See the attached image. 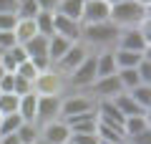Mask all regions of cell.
<instances>
[{
  "label": "cell",
  "mask_w": 151,
  "mask_h": 144,
  "mask_svg": "<svg viewBox=\"0 0 151 144\" xmlns=\"http://www.w3.org/2000/svg\"><path fill=\"white\" fill-rule=\"evenodd\" d=\"M0 119H3V114H0Z\"/></svg>",
  "instance_id": "bcb514c9"
},
{
  "label": "cell",
  "mask_w": 151,
  "mask_h": 144,
  "mask_svg": "<svg viewBox=\"0 0 151 144\" xmlns=\"http://www.w3.org/2000/svg\"><path fill=\"white\" fill-rule=\"evenodd\" d=\"M23 48H25V53H28V61H30L38 71H48L50 68V61H48V38L35 36V38H30Z\"/></svg>",
  "instance_id": "ba28073f"
},
{
  "label": "cell",
  "mask_w": 151,
  "mask_h": 144,
  "mask_svg": "<svg viewBox=\"0 0 151 144\" xmlns=\"http://www.w3.org/2000/svg\"><path fill=\"white\" fill-rule=\"evenodd\" d=\"M20 124H23L20 114H5V116L0 119V137L3 134H15L20 129Z\"/></svg>",
  "instance_id": "f1b7e54d"
},
{
  "label": "cell",
  "mask_w": 151,
  "mask_h": 144,
  "mask_svg": "<svg viewBox=\"0 0 151 144\" xmlns=\"http://www.w3.org/2000/svg\"><path fill=\"white\" fill-rule=\"evenodd\" d=\"M18 23L15 13H0V31H13Z\"/></svg>",
  "instance_id": "d590c367"
},
{
  "label": "cell",
  "mask_w": 151,
  "mask_h": 144,
  "mask_svg": "<svg viewBox=\"0 0 151 144\" xmlns=\"http://www.w3.org/2000/svg\"><path fill=\"white\" fill-rule=\"evenodd\" d=\"M0 144H20V139H18L15 134H3V137H0Z\"/></svg>",
  "instance_id": "b9f144b4"
},
{
  "label": "cell",
  "mask_w": 151,
  "mask_h": 144,
  "mask_svg": "<svg viewBox=\"0 0 151 144\" xmlns=\"http://www.w3.org/2000/svg\"><path fill=\"white\" fill-rule=\"evenodd\" d=\"M119 38V28L113 23H91V25H81V43L93 51H103V48H113Z\"/></svg>",
  "instance_id": "6da1fadb"
},
{
  "label": "cell",
  "mask_w": 151,
  "mask_h": 144,
  "mask_svg": "<svg viewBox=\"0 0 151 144\" xmlns=\"http://www.w3.org/2000/svg\"><path fill=\"white\" fill-rule=\"evenodd\" d=\"M70 144H98L96 134H70Z\"/></svg>",
  "instance_id": "e575fe53"
},
{
  "label": "cell",
  "mask_w": 151,
  "mask_h": 144,
  "mask_svg": "<svg viewBox=\"0 0 151 144\" xmlns=\"http://www.w3.org/2000/svg\"><path fill=\"white\" fill-rule=\"evenodd\" d=\"M60 99L63 96H38L35 109V124H48L53 119H60Z\"/></svg>",
  "instance_id": "30bf717a"
},
{
  "label": "cell",
  "mask_w": 151,
  "mask_h": 144,
  "mask_svg": "<svg viewBox=\"0 0 151 144\" xmlns=\"http://www.w3.org/2000/svg\"><path fill=\"white\" fill-rule=\"evenodd\" d=\"M111 101L116 104V109H119V111L124 114V116H139V114H149V111H144V109H141L139 104H136L134 99H131V96L126 94V91H121L119 96H113Z\"/></svg>",
  "instance_id": "ac0fdd59"
},
{
  "label": "cell",
  "mask_w": 151,
  "mask_h": 144,
  "mask_svg": "<svg viewBox=\"0 0 151 144\" xmlns=\"http://www.w3.org/2000/svg\"><path fill=\"white\" fill-rule=\"evenodd\" d=\"M86 94L91 96L93 101H101V99H113V96L121 94V84H119V79H116V73H113V76H106V79H96Z\"/></svg>",
  "instance_id": "8fae6325"
},
{
  "label": "cell",
  "mask_w": 151,
  "mask_h": 144,
  "mask_svg": "<svg viewBox=\"0 0 151 144\" xmlns=\"http://www.w3.org/2000/svg\"><path fill=\"white\" fill-rule=\"evenodd\" d=\"M13 84H15V73H3V79H0V94H13Z\"/></svg>",
  "instance_id": "74e56055"
},
{
  "label": "cell",
  "mask_w": 151,
  "mask_h": 144,
  "mask_svg": "<svg viewBox=\"0 0 151 144\" xmlns=\"http://www.w3.org/2000/svg\"><path fill=\"white\" fill-rule=\"evenodd\" d=\"M38 73H40V71H38L35 66L30 63V61H25V63H20V66L15 68V76H18V79H25V81H30V84L35 81Z\"/></svg>",
  "instance_id": "4dcf8cb0"
},
{
  "label": "cell",
  "mask_w": 151,
  "mask_h": 144,
  "mask_svg": "<svg viewBox=\"0 0 151 144\" xmlns=\"http://www.w3.org/2000/svg\"><path fill=\"white\" fill-rule=\"evenodd\" d=\"M96 137L103 139V142H111V144H124V142H126L124 129L108 127V124H98V127H96Z\"/></svg>",
  "instance_id": "cb8c5ba5"
},
{
  "label": "cell",
  "mask_w": 151,
  "mask_h": 144,
  "mask_svg": "<svg viewBox=\"0 0 151 144\" xmlns=\"http://www.w3.org/2000/svg\"><path fill=\"white\" fill-rule=\"evenodd\" d=\"M38 144H40V142H38Z\"/></svg>",
  "instance_id": "681fc988"
},
{
  "label": "cell",
  "mask_w": 151,
  "mask_h": 144,
  "mask_svg": "<svg viewBox=\"0 0 151 144\" xmlns=\"http://www.w3.org/2000/svg\"><path fill=\"white\" fill-rule=\"evenodd\" d=\"M30 91H33V84H30V81L18 79V76H15V84H13V94H15V96H25V94H30Z\"/></svg>",
  "instance_id": "836d02e7"
},
{
  "label": "cell",
  "mask_w": 151,
  "mask_h": 144,
  "mask_svg": "<svg viewBox=\"0 0 151 144\" xmlns=\"http://www.w3.org/2000/svg\"><path fill=\"white\" fill-rule=\"evenodd\" d=\"M3 53H8V56H10V58L15 61L18 66H20V63H25V61H28V53H25V48H23V46H18V43H15L13 48H8V51H3Z\"/></svg>",
  "instance_id": "d6a6232c"
},
{
  "label": "cell",
  "mask_w": 151,
  "mask_h": 144,
  "mask_svg": "<svg viewBox=\"0 0 151 144\" xmlns=\"http://www.w3.org/2000/svg\"><path fill=\"white\" fill-rule=\"evenodd\" d=\"M35 3L40 10H48V13H55V8H58V0H35Z\"/></svg>",
  "instance_id": "f35d334b"
},
{
  "label": "cell",
  "mask_w": 151,
  "mask_h": 144,
  "mask_svg": "<svg viewBox=\"0 0 151 144\" xmlns=\"http://www.w3.org/2000/svg\"><path fill=\"white\" fill-rule=\"evenodd\" d=\"M98 144H111V142H103V139H98Z\"/></svg>",
  "instance_id": "ee69618b"
},
{
  "label": "cell",
  "mask_w": 151,
  "mask_h": 144,
  "mask_svg": "<svg viewBox=\"0 0 151 144\" xmlns=\"http://www.w3.org/2000/svg\"><path fill=\"white\" fill-rule=\"evenodd\" d=\"M13 36H15V43H18V46H25L30 38H35V36H38V31H35V20H33V18L18 20V23H15V28H13Z\"/></svg>",
  "instance_id": "d6986e66"
},
{
  "label": "cell",
  "mask_w": 151,
  "mask_h": 144,
  "mask_svg": "<svg viewBox=\"0 0 151 144\" xmlns=\"http://www.w3.org/2000/svg\"><path fill=\"white\" fill-rule=\"evenodd\" d=\"M38 13H40V8H38L35 0H18V5H15V18H18V20L35 18Z\"/></svg>",
  "instance_id": "83f0119b"
},
{
  "label": "cell",
  "mask_w": 151,
  "mask_h": 144,
  "mask_svg": "<svg viewBox=\"0 0 151 144\" xmlns=\"http://www.w3.org/2000/svg\"><path fill=\"white\" fill-rule=\"evenodd\" d=\"M116 79H119V84H121V91H131V89H136V86L141 84L136 68H119L116 71Z\"/></svg>",
  "instance_id": "4316f807"
},
{
  "label": "cell",
  "mask_w": 151,
  "mask_h": 144,
  "mask_svg": "<svg viewBox=\"0 0 151 144\" xmlns=\"http://www.w3.org/2000/svg\"><path fill=\"white\" fill-rule=\"evenodd\" d=\"M83 3H86V0H58V8H55V13H58V15L70 18V20H76V23H81Z\"/></svg>",
  "instance_id": "7402d4cb"
},
{
  "label": "cell",
  "mask_w": 151,
  "mask_h": 144,
  "mask_svg": "<svg viewBox=\"0 0 151 144\" xmlns=\"http://www.w3.org/2000/svg\"><path fill=\"white\" fill-rule=\"evenodd\" d=\"M126 94H129L131 99L144 109V111H149V109H151V86H149V84H139L136 89L126 91Z\"/></svg>",
  "instance_id": "d4e9b609"
},
{
  "label": "cell",
  "mask_w": 151,
  "mask_h": 144,
  "mask_svg": "<svg viewBox=\"0 0 151 144\" xmlns=\"http://www.w3.org/2000/svg\"><path fill=\"white\" fill-rule=\"evenodd\" d=\"M124 144H129V142H124Z\"/></svg>",
  "instance_id": "7dc6e473"
},
{
  "label": "cell",
  "mask_w": 151,
  "mask_h": 144,
  "mask_svg": "<svg viewBox=\"0 0 151 144\" xmlns=\"http://www.w3.org/2000/svg\"><path fill=\"white\" fill-rule=\"evenodd\" d=\"M68 48H70V41H65V38H60V36H50L48 38V61H50V66L58 63L65 56Z\"/></svg>",
  "instance_id": "44dd1931"
},
{
  "label": "cell",
  "mask_w": 151,
  "mask_h": 144,
  "mask_svg": "<svg viewBox=\"0 0 151 144\" xmlns=\"http://www.w3.org/2000/svg\"><path fill=\"white\" fill-rule=\"evenodd\" d=\"M65 144H70V142H65Z\"/></svg>",
  "instance_id": "c3c4849f"
},
{
  "label": "cell",
  "mask_w": 151,
  "mask_h": 144,
  "mask_svg": "<svg viewBox=\"0 0 151 144\" xmlns=\"http://www.w3.org/2000/svg\"><path fill=\"white\" fill-rule=\"evenodd\" d=\"M96 116H98V124H108V127H119L124 129V114L116 109V104L111 99H101L96 101Z\"/></svg>",
  "instance_id": "4fadbf2b"
},
{
  "label": "cell",
  "mask_w": 151,
  "mask_h": 144,
  "mask_svg": "<svg viewBox=\"0 0 151 144\" xmlns=\"http://www.w3.org/2000/svg\"><path fill=\"white\" fill-rule=\"evenodd\" d=\"M15 137L20 139V144H38L40 142V127L35 121H23L20 129L15 132Z\"/></svg>",
  "instance_id": "603a6c76"
},
{
  "label": "cell",
  "mask_w": 151,
  "mask_h": 144,
  "mask_svg": "<svg viewBox=\"0 0 151 144\" xmlns=\"http://www.w3.org/2000/svg\"><path fill=\"white\" fill-rule=\"evenodd\" d=\"M65 79L58 73L55 68H48V71H40L33 81V91L38 96H63L65 94Z\"/></svg>",
  "instance_id": "3957f363"
},
{
  "label": "cell",
  "mask_w": 151,
  "mask_h": 144,
  "mask_svg": "<svg viewBox=\"0 0 151 144\" xmlns=\"http://www.w3.org/2000/svg\"><path fill=\"white\" fill-rule=\"evenodd\" d=\"M0 13H15V0H0Z\"/></svg>",
  "instance_id": "60d3db41"
},
{
  "label": "cell",
  "mask_w": 151,
  "mask_h": 144,
  "mask_svg": "<svg viewBox=\"0 0 151 144\" xmlns=\"http://www.w3.org/2000/svg\"><path fill=\"white\" fill-rule=\"evenodd\" d=\"M108 5H119V3H126V0H106Z\"/></svg>",
  "instance_id": "7bdbcfd3"
},
{
  "label": "cell",
  "mask_w": 151,
  "mask_h": 144,
  "mask_svg": "<svg viewBox=\"0 0 151 144\" xmlns=\"http://www.w3.org/2000/svg\"><path fill=\"white\" fill-rule=\"evenodd\" d=\"M15 46V36H13V31H0V53L3 51H8V48Z\"/></svg>",
  "instance_id": "8d00e7d4"
},
{
  "label": "cell",
  "mask_w": 151,
  "mask_h": 144,
  "mask_svg": "<svg viewBox=\"0 0 151 144\" xmlns=\"http://www.w3.org/2000/svg\"><path fill=\"white\" fill-rule=\"evenodd\" d=\"M3 73H5V71H3V68H0V79H3Z\"/></svg>",
  "instance_id": "f6af8a7d"
},
{
  "label": "cell",
  "mask_w": 151,
  "mask_h": 144,
  "mask_svg": "<svg viewBox=\"0 0 151 144\" xmlns=\"http://www.w3.org/2000/svg\"><path fill=\"white\" fill-rule=\"evenodd\" d=\"M151 38L141 33V28H124L119 31L116 46L113 48H124V51H136V53H149Z\"/></svg>",
  "instance_id": "52a82bcc"
},
{
  "label": "cell",
  "mask_w": 151,
  "mask_h": 144,
  "mask_svg": "<svg viewBox=\"0 0 151 144\" xmlns=\"http://www.w3.org/2000/svg\"><path fill=\"white\" fill-rule=\"evenodd\" d=\"M129 144H151V132H144V134H139V137H131V139H126Z\"/></svg>",
  "instance_id": "ab89813d"
},
{
  "label": "cell",
  "mask_w": 151,
  "mask_h": 144,
  "mask_svg": "<svg viewBox=\"0 0 151 144\" xmlns=\"http://www.w3.org/2000/svg\"><path fill=\"white\" fill-rule=\"evenodd\" d=\"M88 53H91V48H86L83 43H70V48L65 51V56H63V58H60L55 66H50V68H55L60 76H63V79H68V76L73 73V71L78 68L83 61H86Z\"/></svg>",
  "instance_id": "8992f818"
},
{
  "label": "cell",
  "mask_w": 151,
  "mask_h": 144,
  "mask_svg": "<svg viewBox=\"0 0 151 144\" xmlns=\"http://www.w3.org/2000/svg\"><path fill=\"white\" fill-rule=\"evenodd\" d=\"M35 109H38V94L35 91L20 96V101H18V114H20L23 121H35Z\"/></svg>",
  "instance_id": "ffe728a7"
},
{
  "label": "cell",
  "mask_w": 151,
  "mask_h": 144,
  "mask_svg": "<svg viewBox=\"0 0 151 144\" xmlns=\"http://www.w3.org/2000/svg\"><path fill=\"white\" fill-rule=\"evenodd\" d=\"M53 36H60L70 43H81V23L53 13Z\"/></svg>",
  "instance_id": "5bb4252c"
},
{
  "label": "cell",
  "mask_w": 151,
  "mask_h": 144,
  "mask_svg": "<svg viewBox=\"0 0 151 144\" xmlns=\"http://www.w3.org/2000/svg\"><path fill=\"white\" fill-rule=\"evenodd\" d=\"M136 73H139L141 84H149L151 86V56H144V61L136 66Z\"/></svg>",
  "instance_id": "1f68e13d"
},
{
  "label": "cell",
  "mask_w": 151,
  "mask_h": 144,
  "mask_svg": "<svg viewBox=\"0 0 151 144\" xmlns=\"http://www.w3.org/2000/svg\"><path fill=\"white\" fill-rule=\"evenodd\" d=\"M35 31H38V36H43V38H50L53 36V13H48V10H40L35 18Z\"/></svg>",
  "instance_id": "484cf974"
},
{
  "label": "cell",
  "mask_w": 151,
  "mask_h": 144,
  "mask_svg": "<svg viewBox=\"0 0 151 144\" xmlns=\"http://www.w3.org/2000/svg\"><path fill=\"white\" fill-rule=\"evenodd\" d=\"M93 109H96V101L86 91H76V94L60 99V119H70V116H78V114L93 111Z\"/></svg>",
  "instance_id": "5b68a950"
},
{
  "label": "cell",
  "mask_w": 151,
  "mask_h": 144,
  "mask_svg": "<svg viewBox=\"0 0 151 144\" xmlns=\"http://www.w3.org/2000/svg\"><path fill=\"white\" fill-rule=\"evenodd\" d=\"M149 13L146 8H141L136 0H126V3H119V5H111V13H108V23L124 31V28H139L144 20H149Z\"/></svg>",
  "instance_id": "7a4b0ae2"
},
{
  "label": "cell",
  "mask_w": 151,
  "mask_h": 144,
  "mask_svg": "<svg viewBox=\"0 0 151 144\" xmlns=\"http://www.w3.org/2000/svg\"><path fill=\"white\" fill-rule=\"evenodd\" d=\"M93 81H96V51L88 53L86 61H83V63L65 79V86L73 89V91H88Z\"/></svg>",
  "instance_id": "277c9868"
},
{
  "label": "cell",
  "mask_w": 151,
  "mask_h": 144,
  "mask_svg": "<svg viewBox=\"0 0 151 144\" xmlns=\"http://www.w3.org/2000/svg\"><path fill=\"white\" fill-rule=\"evenodd\" d=\"M144 56H149V53H136V51L113 48V63H116V71L119 68H136V66L144 61Z\"/></svg>",
  "instance_id": "e0dca14e"
},
{
  "label": "cell",
  "mask_w": 151,
  "mask_h": 144,
  "mask_svg": "<svg viewBox=\"0 0 151 144\" xmlns=\"http://www.w3.org/2000/svg\"><path fill=\"white\" fill-rule=\"evenodd\" d=\"M111 5L106 0H86L83 3V13H81V25H91V23H103L108 20Z\"/></svg>",
  "instance_id": "7c38bea8"
},
{
  "label": "cell",
  "mask_w": 151,
  "mask_h": 144,
  "mask_svg": "<svg viewBox=\"0 0 151 144\" xmlns=\"http://www.w3.org/2000/svg\"><path fill=\"white\" fill-rule=\"evenodd\" d=\"M116 73V63H113V48H103L96 51V79H106V76Z\"/></svg>",
  "instance_id": "9a60e30c"
},
{
  "label": "cell",
  "mask_w": 151,
  "mask_h": 144,
  "mask_svg": "<svg viewBox=\"0 0 151 144\" xmlns=\"http://www.w3.org/2000/svg\"><path fill=\"white\" fill-rule=\"evenodd\" d=\"M18 101H20V96L15 94H0V114L5 116V114H18Z\"/></svg>",
  "instance_id": "f546056e"
},
{
  "label": "cell",
  "mask_w": 151,
  "mask_h": 144,
  "mask_svg": "<svg viewBox=\"0 0 151 144\" xmlns=\"http://www.w3.org/2000/svg\"><path fill=\"white\" fill-rule=\"evenodd\" d=\"M144 132H151L149 114H139V116H126L124 119V134H126V139L139 137V134H144Z\"/></svg>",
  "instance_id": "2e32d148"
},
{
  "label": "cell",
  "mask_w": 151,
  "mask_h": 144,
  "mask_svg": "<svg viewBox=\"0 0 151 144\" xmlns=\"http://www.w3.org/2000/svg\"><path fill=\"white\" fill-rule=\"evenodd\" d=\"M68 139H70V129L63 119L40 124V144H65Z\"/></svg>",
  "instance_id": "9c48e42d"
}]
</instances>
